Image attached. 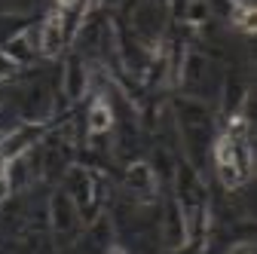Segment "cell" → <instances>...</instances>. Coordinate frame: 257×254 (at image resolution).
<instances>
[{"label": "cell", "instance_id": "1", "mask_svg": "<svg viewBox=\"0 0 257 254\" xmlns=\"http://www.w3.org/2000/svg\"><path fill=\"white\" fill-rule=\"evenodd\" d=\"M217 169L227 187H239L251 178V141L245 116H236L217 141Z\"/></svg>", "mask_w": 257, "mask_h": 254}, {"label": "cell", "instance_id": "2", "mask_svg": "<svg viewBox=\"0 0 257 254\" xmlns=\"http://www.w3.org/2000/svg\"><path fill=\"white\" fill-rule=\"evenodd\" d=\"M107 125H110V110H107L104 101H98L95 110H92V132H101V129H107Z\"/></svg>", "mask_w": 257, "mask_h": 254}, {"label": "cell", "instance_id": "3", "mask_svg": "<svg viewBox=\"0 0 257 254\" xmlns=\"http://www.w3.org/2000/svg\"><path fill=\"white\" fill-rule=\"evenodd\" d=\"M236 25L251 34V4H248V0H239V4H236Z\"/></svg>", "mask_w": 257, "mask_h": 254}, {"label": "cell", "instance_id": "4", "mask_svg": "<svg viewBox=\"0 0 257 254\" xmlns=\"http://www.w3.org/2000/svg\"><path fill=\"white\" fill-rule=\"evenodd\" d=\"M58 4H64V7H68V4H74V0H58Z\"/></svg>", "mask_w": 257, "mask_h": 254}, {"label": "cell", "instance_id": "5", "mask_svg": "<svg viewBox=\"0 0 257 254\" xmlns=\"http://www.w3.org/2000/svg\"><path fill=\"white\" fill-rule=\"evenodd\" d=\"M110 254H122V251H110Z\"/></svg>", "mask_w": 257, "mask_h": 254}]
</instances>
